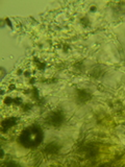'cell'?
Listing matches in <instances>:
<instances>
[{
    "mask_svg": "<svg viewBox=\"0 0 125 167\" xmlns=\"http://www.w3.org/2000/svg\"><path fill=\"white\" fill-rule=\"evenodd\" d=\"M43 141V132L39 126H29L22 131L19 137V143L26 148L36 147Z\"/></svg>",
    "mask_w": 125,
    "mask_h": 167,
    "instance_id": "obj_1",
    "label": "cell"
},
{
    "mask_svg": "<svg viewBox=\"0 0 125 167\" xmlns=\"http://www.w3.org/2000/svg\"><path fill=\"white\" fill-rule=\"evenodd\" d=\"M64 121V115L61 111H55L49 114L46 119L48 124H51L52 126H60Z\"/></svg>",
    "mask_w": 125,
    "mask_h": 167,
    "instance_id": "obj_2",
    "label": "cell"
},
{
    "mask_svg": "<svg viewBox=\"0 0 125 167\" xmlns=\"http://www.w3.org/2000/svg\"><path fill=\"white\" fill-rule=\"evenodd\" d=\"M16 122H17V118H15V117L4 119L3 121H2V130L6 131L7 128H10V126L15 125V124H16Z\"/></svg>",
    "mask_w": 125,
    "mask_h": 167,
    "instance_id": "obj_3",
    "label": "cell"
},
{
    "mask_svg": "<svg viewBox=\"0 0 125 167\" xmlns=\"http://www.w3.org/2000/svg\"><path fill=\"white\" fill-rule=\"evenodd\" d=\"M91 98V94L87 91H78V99L80 101H87Z\"/></svg>",
    "mask_w": 125,
    "mask_h": 167,
    "instance_id": "obj_5",
    "label": "cell"
},
{
    "mask_svg": "<svg viewBox=\"0 0 125 167\" xmlns=\"http://www.w3.org/2000/svg\"><path fill=\"white\" fill-rule=\"evenodd\" d=\"M45 151H47V153H50V154L58 153V151H60V146H58L56 143H51V144L47 145V147L45 148Z\"/></svg>",
    "mask_w": 125,
    "mask_h": 167,
    "instance_id": "obj_4",
    "label": "cell"
}]
</instances>
